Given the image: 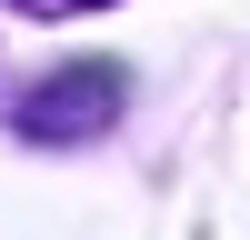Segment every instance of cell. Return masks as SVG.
<instances>
[{
  "instance_id": "2",
  "label": "cell",
  "mask_w": 250,
  "mask_h": 240,
  "mask_svg": "<svg viewBox=\"0 0 250 240\" xmlns=\"http://www.w3.org/2000/svg\"><path fill=\"white\" fill-rule=\"evenodd\" d=\"M10 10H100V0H10Z\"/></svg>"
},
{
  "instance_id": "1",
  "label": "cell",
  "mask_w": 250,
  "mask_h": 240,
  "mask_svg": "<svg viewBox=\"0 0 250 240\" xmlns=\"http://www.w3.org/2000/svg\"><path fill=\"white\" fill-rule=\"evenodd\" d=\"M20 140H100L120 120V70L110 60H70L60 80H40V90H20Z\"/></svg>"
}]
</instances>
